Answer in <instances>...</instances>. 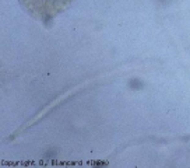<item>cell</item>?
Masks as SVG:
<instances>
[{
    "label": "cell",
    "instance_id": "obj_1",
    "mask_svg": "<svg viewBox=\"0 0 190 168\" xmlns=\"http://www.w3.org/2000/svg\"><path fill=\"white\" fill-rule=\"evenodd\" d=\"M71 0H20V4L34 18L49 25L57 14L70 6Z\"/></svg>",
    "mask_w": 190,
    "mask_h": 168
}]
</instances>
